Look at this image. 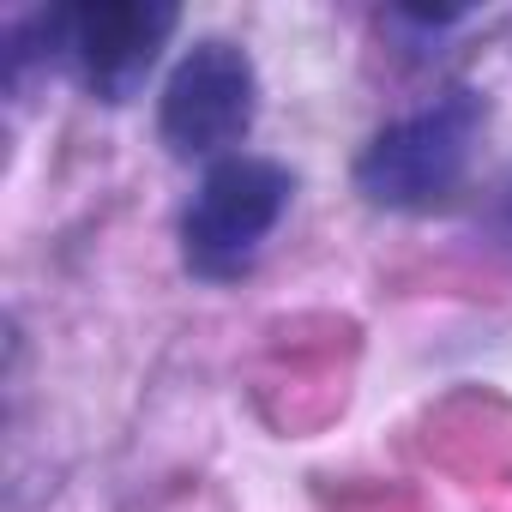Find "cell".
I'll return each mask as SVG.
<instances>
[{"label":"cell","instance_id":"3","mask_svg":"<svg viewBox=\"0 0 512 512\" xmlns=\"http://www.w3.org/2000/svg\"><path fill=\"white\" fill-rule=\"evenodd\" d=\"M290 193L296 175L272 157L235 151L211 163L181 211V266L205 284H235L241 272H253L260 247L290 211Z\"/></svg>","mask_w":512,"mask_h":512},{"label":"cell","instance_id":"5","mask_svg":"<svg viewBox=\"0 0 512 512\" xmlns=\"http://www.w3.org/2000/svg\"><path fill=\"white\" fill-rule=\"evenodd\" d=\"M500 223L512 229V181H506V193H500Z\"/></svg>","mask_w":512,"mask_h":512},{"label":"cell","instance_id":"1","mask_svg":"<svg viewBox=\"0 0 512 512\" xmlns=\"http://www.w3.org/2000/svg\"><path fill=\"white\" fill-rule=\"evenodd\" d=\"M181 13L169 0H85V7H49L7 25V85H25V67L55 61L91 97L127 103L139 97L145 73L169 49Z\"/></svg>","mask_w":512,"mask_h":512},{"label":"cell","instance_id":"4","mask_svg":"<svg viewBox=\"0 0 512 512\" xmlns=\"http://www.w3.org/2000/svg\"><path fill=\"white\" fill-rule=\"evenodd\" d=\"M260 115V67L229 37H199L163 79L157 133L175 157H235Z\"/></svg>","mask_w":512,"mask_h":512},{"label":"cell","instance_id":"2","mask_svg":"<svg viewBox=\"0 0 512 512\" xmlns=\"http://www.w3.org/2000/svg\"><path fill=\"white\" fill-rule=\"evenodd\" d=\"M488 127V103L470 85L440 91L434 103L386 121L356 157V193L380 211H428L458 193L476 139Z\"/></svg>","mask_w":512,"mask_h":512}]
</instances>
